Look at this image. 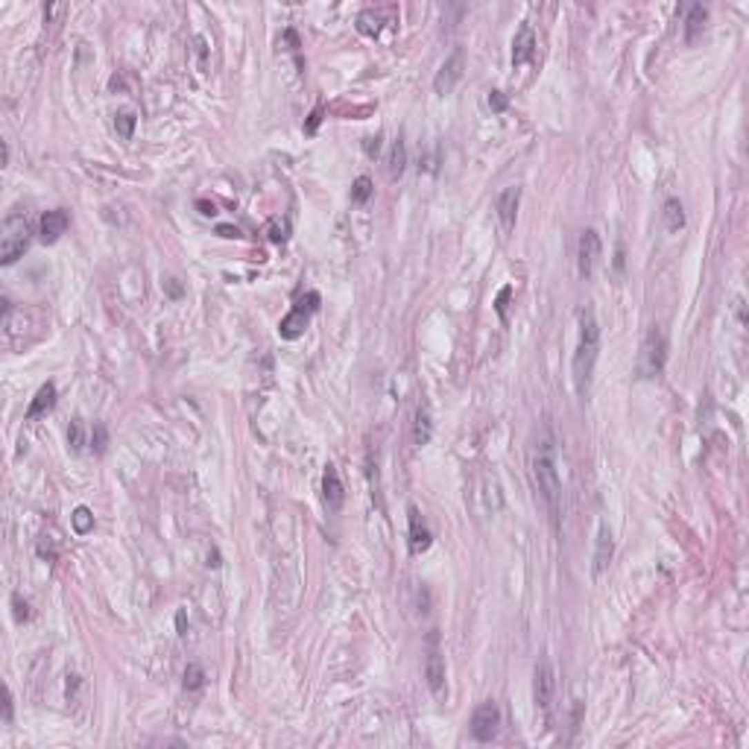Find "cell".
<instances>
[{
  "instance_id": "6da1fadb",
  "label": "cell",
  "mask_w": 749,
  "mask_h": 749,
  "mask_svg": "<svg viewBox=\"0 0 749 749\" xmlns=\"http://www.w3.org/2000/svg\"><path fill=\"white\" fill-rule=\"evenodd\" d=\"M530 469H533L538 498H542L545 512L550 518V527L559 533V527H562V480H559V469H556V439L550 434V427H542V434L533 442Z\"/></svg>"
},
{
  "instance_id": "7a4b0ae2",
  "label": "cell",
  "mask_w": 749,
  "mask_h": 749,
  "mask_svg": "<svg viewBox=\"0 0 749 749\" xmlns=\"http://www.w3.org/2000/svg\"><path fill=\"white\" fill-rule=\"evenodd\" d=\"M597 354H600V325H597L592 304H585V308H580V340H576V351L571 363L576 396H585L588 387H592Z\"/></svg>"
},
{
  "instance_id": "3957f363",
  "label": "cell",
  "mask_w": 749,
  "mask_h": 749,
  "mask_svg": "<svg viewBox=\"0 0 749 749\" xmlns=\"http://www.w3.org/2000/svg\"><path fill=\"white\" fill-rule=\"evenodd\" d=\"M665 363H668V337L661 334L659 328H650L641 349H638L635 372H638V378L650 380V378H659L665 372Z\"/></svg>"
},
{
  "instance_id": "277c9868",
  "label": "cell",
  "mask_w": 749,
  "mask_h": 749,
  "mask_svg": "<svg viewBox=\"0 0 749 749\" xmlns=\"http://www.w3.org/2000/svg\"><path fill=\"white\" fill-rule=\"evenodd\" d=\"M30 246V228H27V220L23 214L12 211L6 220H3V231H0V261L3 266H12L18 257L27 252Z\"/></svg>"
},
{
  "instance_id": "5b68a950",
  "label": "cell",
  "mask_w": 749,
  "mask_h": 749,
  "mask_svg": "<svg viewBox=\"0 0 749 749\" xmlns=\"http://www.w3.org/2000/svg\"><path fill=\"white\" fill-rule=\"evenodd\" d=\"M425 679L436 699L445 697V656L439 650V632H427V656H425Z\"/></svg>"
},
{
  "instance_id": "8992f818",
  "label": "cell",
  "mask_w": 749,
  "mask_h": 749,
  "mask_svg": "<svg viewBox=\"0 0 749 749\" xmlns=\"http://www.w3.org/2000/svg\"><path fill=\"white\" fill-rule=\"evenodd\" d=\"M463 70H465V50L463 47H454V53L442 62V68L436 70V77H434V91L439 97H445L451 94L454 88H457V82L463 79Z\"/></svg>"
},
{
  "instance_id": "52a82bcc",
  "label": "cell",
  "mask_w": 749,
  "mask_h": 749,
  "mask_svg": "<svg viewBox=\"0 0 749 749\" xmlns=\"http://www.w3.org/2000/svg\"><path fill=\"white\" fill-rule=\"evenodd\" d=\"M316 308H319V293H311L308 308H304V299H302L296 308H293V311L278 322V334L284 337V340H296V337H302L304 328H308V322H311V313H313Z\"/></svg>"
},
{
  "instance_id": "ba28073f",
  "label": "cell",
  "mask_w": 749,
  "mask_h": 749,
  "mask_svg": "<svg viewBox=\"0 0 749 749\" xmlns=\"http://www.w3.org/2000/svg\"><path fill=\"white\" fill-rule=\"evenodd\" d=\"M554 691H556L554 665H550L547 659H542L536 665V673H533V699L542 711H550V706H554Z\"/></svg>"
},
{
  "instance_id": "9c48e42d",
  "label": "cell",
  "mask_w": 749,
  "mask_h": 749,
  "mask_svg": "<svg viewBox=\"0 0 749 749\" xmlns=\"http://www.w3.org/2000/svg\"><path fill=\"white\" fill-rule=\"evenodd\" d=\"M498 726H500V708L495 703H483L474 708V714H471V738L474 741L489 743L498 735Z\"/></svg>"
},
{
  "instance_id": "30bf717a",
  "label": "cell",
  "mask_w": 749,
  "mask_h": 749,
  "mask_svg": "<svg viewBox=\"0 0 749 749\" xmlns=\"http://www.w3.org/2000/svg\"><path fill=\"white\" fill-rule=\"evenodd\" d=\"M518 202H521V188H503L495 200V214H498V223H500V231L509 235L515 228V220H518Z\"/></svg>"
},
{
  "instance_id": "8fae6325",
  "label": "cell",
  "mask_w": 749,
  "mask_h": 749,
  "mask_svg": "<svg viewBox=\"0 0 749 749\" xmlns=\"http://www.w3.org/2000/svg\"><path fill=\"white\" fill-rule=\"evenodd\" d=\"M597 261H600V237H597V231L588 228V231H583L580 249H576V269H580V275L592 278Z\"/></svg>"
},
{
  "instance_id": "7c38bea8",
  "label": "cell",
  "mask_w": 749,
  "mask_h": 749,
  "mask_svg": "<svg viewBox=\"0 0 749 749\" xmlns=\"http://www.w3.org/2000/svg\"><path fill=\"white\" fill-rule=\"evenodd\" d=\"M536 56V32L530 23H521L512 39V65H527Z\"/></svg>"
},
{
  "instance_id": "4fadbf2b",
  "label": "cell",
  "mask_w": 749,
  "mask_h": 749,
  "mask_svg": "<svg viewBox=\"0 0 749 749\" xmlns=\"http://www.w3.org/2000/svg\"><path fill=\"white\" fill-rule=\"evenodd\" d=\"M407 515H410V554L419 556L431 547V530H427V524L422 521V515L416 507H410Z\"/></svg>"
},
{
  "instance_id": "5bb4252c",
  "label": "cell",
  "mask_w": 749,
  "mask_h": 749,
  "mask_svg": "<svg viewBox=\"0 0 749 749\" xmlns=\"http://www.w3.org/2000/svg\"><path fill=\"white\" fill-rule=\"evenodd\" d=\"M612 554H615V542H612V533L606 524H600V533H597V547H594V574L600 576L609 562H612Z\"/></svg>"
},
{
  "instance_id": "9a60e30c",
  "label": "cell",
  "mask_w": 749,
  "mask_h": 749,
  "mask_svg": "<svg viewBox=\"0 0 749 749\" xmlns=\"http://www.w3.org/2000/svg\"><path fill=\"white\" fill-rule=\"evenodd\" d=\"M322 495H325L328 509H340L342 507V498H346V492H342V480H340V474H337L334 465H328L325 474H322Z\"/></svg>"
},
{
  "instance_id": "2e32d148",
  "label": "cell",
  "mask_w": 749,
  "mask_h": 749,
  "mask_svg": "<svg viewBox=\"0 0 749 749\" xmlns=\"http://www.w3.org/2000/svg\"><path fill=\"white\" fill-rule=\"evenodd\" d=\"M65 228H68V214L56 208V211H47L41 217V228L39 231H41V240L44 243H56L59 237L65 235Z\"/></svg>"
},
{
  "instance_id": "e0dca14e",
  "label": "cell",
  "mask_w": 749,
  "mask_h": 749,
  "mask_svg": "<svg viewBox=\"0 0 749 749\" xmlns=\"http://www.w3.org/2000/svg\"><path fill=\"white\" fill-rule=\"evenodd\" d=\"M706 21H708V9L706 6L694 3L691 9H688V18H685V41L688 44L697 41V35L706 30Z\"/></svg>"
},
{
  "instance_id": "ac0fdd59",
  "label": "cell",
  "mask_w": 749,
  "mask_h": 749,
  "mask_svg": "<svg viewBox=\"0 0 749 749\" xmlns=\"http://www.w3.org/2000/svg\"><path fill=\"white\" fill-rule=\"evenodd\" d=\"M53 404H56V387L44 384L39 392H35L32 404L27 407V419H39V416H44L47 410H53Z\"/></svg>"
},
{
  "instance_id": "d6986e66",
  "label": "cell",
  "mask_w": 749,
  "mask_h": 749,
  "mask_svg": "<svg viewBox=\"0 0 749 749\" xmlns=\"http://www.w3.org/2000/svg\"><path fill=\"white\" fill-rule=\"evenodd\" d=\"M434 436V422H431V410H427V404H419V410H416V425H413V439H416V445H427Z\"/></svg>"
},
{
  "instance_id": "ffe728a7",
  "label": "cell",
  "mask_w": 749,
  "mask_h": 749,
  "mask_svg": "<svg viewBox=\"0 0 749 749\" xmlns=\"http://www.w3.org/2000/svg\"><path fill=\"white\" fill-rule=\"evenodd\" d=\"M685 226V208L682 202L677 200V196H670V200L665 202V228L668 231H679Z\"/></svg>"
},
{
  "instance_id": "44dd1931",
  "label": "cell",
  "mask_w": 749,
  "mask_h": 749,
  "mask_svg": "<svg viewBox=\"0 0 749 749\" xmlns=\"http://www.w3.org/2000/svg\"><path fill=\"white\" fill-rule=\"evenodd\" d=\"M404 164H407V150H404L401 141H392V150H389V176L398 179L404 173Z\"/></svg>"
},
{
  "instance_id": "7402d4cb",
  "label": "cell",
  "mask_w": 749,
  "mask_h": 749,
  "mask_svg": "<svg viewBox=\"0 0 749 749\" xmlns=\"http://www.w3.org/2000/svg\"><path fill=\"white\" fill-rule=\"evenodd\" d=\"M70 521H73V530H77L79 536H88L94 530V515H91L88 507H77V509H73Z\"/></svg>"
},
{
  "instance_id": "603a6c76",
  "label": "cell",
  "mask_w": 749,
  "mask_h": 749,
  "mask_svg": "<svg viewBox=\"0 0 749 749\" xmlns=\"http://www.w3.org/2000/svg\"><path fill=\"white\" fill-rule=\"evenodd\" d=\"M135 124H138V117H135V112H129V108H124V112H117V115H115V129H117V135H120V138H124V141H129V138H132Z\"/></svg>"
},
{
  "instance_id": "cb8c5ba5",
  "label": "cell",
  "mask_w": 749,
  "mask_h": 749,
  "mask_svg": "<svg viewBox=\"0 0 749 749\" xmlns=\"http://www.w3.org/2000/svg\"><path fill=\"white\" fill-rule=\"evenodd\" d=\"M372 179L369 176H360L358 182H354V188H351V202L354 205H366L369 202V196H372Z\"/></svg>"
},
{
  "instance_id": "d4e9b609",
  "label": "cell",
  "mask_w": 749,
  "mask_h": 749,
  "mask_svg": "<svg viewBox=\"0 0 749 749\" xmlns=\"http://www.w3.org/2000/svg\"><path fill=\"white\" fill-rule=\"evenodd\" d=\"M358 30L363 32V35H378L380 32V15H375V12H360L358 15Z\"/></svg>"
},
{
  "instance_id": "484cf974",
  "label": "cell",
  "mask_w": 749,
  "mask_h": 749,
  "mask_svg": "<svg viewBox=\"0 0 749 749\" xmlns=\"http://www.w3.org/2000/svg\"><path fill=\"white\" fill-rule=\"evenodd\" d=\"M202 685H205L202 668L200 665H188V670H185V688H188V691H200Z\"/></svg>"
},
{
  "instance_id": "4316f807",
  "label": "cell",
  "mask_w": 749,
  "mask_h": 749,
  "mask_svg": "<svg viewBox=\"0 0 749 749\" xmlns=\"http://www.w3.org/2000/svg\"><path fill=\"white\" fill-rule=\"evenodd\" d=\"M68 445L70 451H79L85 445V439H82V422L79 419H73L70 422V431H68Z\"/></svg>"
},
{
  "instance_id": "83f0119b",
  "label": "cell",
  "mask_w": 749,
  "mask_h": 749,
  "mask_svg": "<svg viewBox=\"0 0 749 749\" xmlns=\"http://www.w3.org/2000/svg\"><path fill=\"white\" fill-rule=\"evenodd\" d=\"M509 296H512V287H503V290L498 293L495 308H498V316H500V319H507V302H509Z\"/></svg>"
},
{
  "instance_id": "f1b7e54d",
  "label": "cell",
  "mask_w": 749,
  "mask_h": 749,
  "mask_svg": "<svg viewBox=\"0 0 749 749\" xmlns=\"http://www.w3.org/2000/svg\"><path fill=\"white\" fill-rule=\"evenodd\" d=\"M269 237H273L275 243H281V240H287V223H278V220H275V223H273V226H269Z\"/></svg>"
},
{
  "instance_id": "f546056e",
  "label": "cell",
  "mask_w": 749,
  "mask_h": 749,
  "mask_svg": "<svg viewBox=\"0 0 749 749\" xmlns=\"http://www.w3.org/2000/svg\"><path fill=\"white\" fill-rule=\"evenodd\" d=\"M489 106H492V112H503V108H507V97L500 91H492L489 94Z\"/></svg>"
},
{
  "instance_id": "4dcf8cb0",
  "label": "cell",
  "mask_w": 749,
  "mask_h": 749,
  "mask_svg": "<svg viewBox=\"0 0 749 749\" xmlns=\"http://www.w3.org/2000/svg\"><path fill=\"white\" fill-rule=\"evenodd\" d=\"M91 442L97 445V451H103V448H106V427H103V425H97V427H94Z\"/></svg>"
},
{
  "instance_id": "1f68e13d",
  "label": "cell",
  "mask_w": 749,
  "mask_h": 749,
  "mask_svg": "<svg viewBox=\"0 0 749 749\" xmlns=\"http://www.w3.org/2000/svg\"><path fill=\"white\" fill-rule=\"evenodd\" d=\"M217 235L231 240V237H240V228L237 226H217Z\"/></svg>"
},
{
  "instance_id": "d6a6232c",
  "label": "cell",
  "mask_w": 749,
  "mask_h": 749,
  "mask_svg": "<svg viewBox=\"0 0 749 749\" xmlns=\"http://www.w3.org/2000/svg\"><path fill=\"white\" fill-rule=\"evenodd\" d=\"M319 120H322V106H319V108H313V115H311V120H308V126H304V132H316Z\"/></svg>"
},
{
  "instance_id": "836d02e7",
  "label": "cell",
  "mask_w": 749,
  "mask_h": 749,
  "mask_svg": "<svg viewBox=\"0 0 749 749\" xmlns=\"http://www.w3.org/2000/svg\"><path fill=\"white\" fill-rule=\"evenodd\" d=\"M164 287H167V293H170V296H173V299H179V296H182V287H179V281H176V278H167V281H164Z\"/></svg>"
},
{
  "instance_id": "e575fe53",
  "label": "cell",
  "mask_w": 749,
  "mask_h": 749,
  "mask_svg": "<svg viewBox=\"0 0 749 749\" xmlns=\"http://www.w3.org/2000/svg\"><path fill=\"white\" fill-rule=\"evenodd\" d=\"M176 630H179V635H185V632H188V618H185V609H179V615H176Z\"/></svg>"
},
{
  "instance_id": "d590c367",
  "label": "cell",
  "mask_w": 749,
  "mask_h": 749,
  "mask_svg": "<svg viewBox=\"0 0 749 749\" xmlns=\"http://www.w3.org/2000/svg\"><path fill=\"white\" fill-rule=\"evenodd\" d=\"M3 723H12V694L6 691V703H3Z\"/></svg>"
},
{
  "instance_id": "8d00e7d4",
  "label": "cell",
  "mask_w": 749,
  "mask_h": 749,
  "mask_svg": "<svg viewBox=\"0 0 749 749\" xmlns=\"http://www.w3.org/2000/svg\"><path fill=\"white\" fill-rule=\"evenodd\" d=\"M378 141H380V138H366V153H369V155H378V150H380Z\"/></svg>"
},
{
  "instance_id": "74e56055",
  "label": "cell",
  "mask_w": 749,
  "mask_h": 749,
  "mask_svg": "<svg viewBox=\"0 0 749 749\" xmlns=\"http://www.w3.org/2000/svg\"><path fill=\"white\" fill-rule=\"evenodd\" d=\"M615 269H618V273L623 269V246H618V255H615Z\"/></svg>"
},
{
  "instance_id": "f35d334b",
  "label": "cell",
  "mask_w": 749,
  "mask_h": 749,
  "mask_svg": "<svg viewBox=\"0 0 749 749\" xmlns=\"http://www.w3.org/2000/svg\"><path fill=\"white\" fill-rule=\"evenodd\" d=\"M200 208H202V214L205 217H214L217 211H214V205H208V202H200Z\"/></svg>"
}]
</instances>
